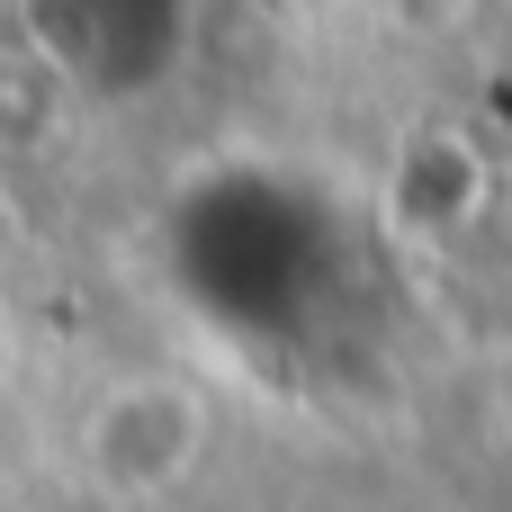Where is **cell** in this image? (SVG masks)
<instances>
[{
    "label": "cell",
    "instance_id": "obj_1",
    "mask_svg": "<svg viewBox=\"0 0 512 512\" xmlns=\"http://www.w3.org/2000/svg\"><path fill=\"white\" fill-rule=\"evenodd\" d=\"M198 441H207V414H198V396L171 387V378L108 387L99 414L81 423L90 477H99L108 495H162V486H180L189 459H198Z\"/></svg>",
    "mask_w": 512,
    "mask_h": 512
}]
</instances>
